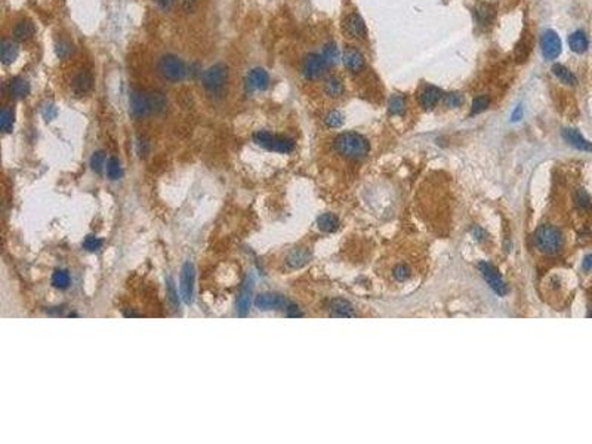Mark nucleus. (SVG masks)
Listing matches in <instances>:
<instances>
[{
    "label": "nucleus",
    "instance_id": "nucleus-37",
    "mask_svg": "<svg viewBox=\"0 0 592 444\" xmlns=\"http://www.w3.org/2000/svg\"><path fill=\"white\" fill-rule=\"evenodd\" d=\"M55 52H56V56H58L59 59H65V58H68V56L74 52L73 45H71L68 40H59V42L56 43Z\"/></svg>",
    "mask_w": 592,
    "mask_h": 444
},
{
    "label": "nucleus",
    "instance_id": "nucleus-42",
    "mask_svg": "<svg viewBox=\"0 0 592 444\" xmlns=\"http://www.w3.org/2000/svg\"><path fill=\"white\" fill-rule=\"evenodd\" d=\"M410 274H412V270L407 265H404V264H400V265H397L394 268V278L397 281L407 280L410 277Z\"/></svg>",
    "mask_w": 592,
    "mask_h": 444
},
{
    "label": "nucleus",
    "instance_id": "nucleus-22",
    "mask_svg": "<svg viewBox=\"0 0 592 444\" xmlns=\"http://www.w3.org/2000/svg\"><path fill=\"white\" fill-rule=\"evenodd\" d=\"M310 259H311V252L310 250H307V249H295V250H292L289 253L287 259H286V264H287L289 268L296 270V268H301V267L307 265L310 262Z\"/></svg>",
    "mask_w": 592,
    "mask_h": 444
},
{
    "label": "nucleus",
    "instance_id": "nucleus-23",
    "mask_svg": "<svg viewBox=\"0 0 592 444\" xmlns=\"http://www.w3.org/2000/svg\"><path fill=\"white\" fill-rule=\"evenodd\" d=\"M323 89H324V94H326L329 98H339V97L344 95V91H345L342 80H341L339 77H336V76L327 77V79L324 80Z\"/></svg>",
    "mask_w": 592,
    "mask_h": 444
},
{
    "label": "nucleus",
    "instance_id": "nucleus-40",
    "mask_svg": "<svg viewBox=\"0 0 592 444\" xmlns=\"http://www.w3.org/2000/svg\"><path fill=\"white\" fill-rule=\"evenodd\" d=\"M40 113H42V116H43V119H45L46 122L53 120V119L58 116V110H56L55 104H52V102H45V104L42 105V108H40Z\"/></svg>",
    "mask_w": 592,
    "mask_h": 444
},
{
    "label": "nucleus",
    "instance_id": "nucleus-24",
    "mask_svg": "<svg viewBox=\"0 0 592 444\" xmlns=\"http://www.w3.org/2000/svg\"><path fill=\"white\" fill-rule=\"evenodd\" d=\"M330 316L332 317H354V308L345 299H335L330 304Z\"/></svg>",
    "mask_w": 592,
    "mask_h": 444
},
{
    "label": "nucleus",
    "instance_id": "nucleus-10",
    "mask_svg": "<svg viewBox=\"0 0 592 444\" xmlns=\"http://www.w3.org/2000/svg\"><path fill=\"white\" fill-rule=\"evenodd\" d=\"M478 268H480V271L483 272V275H484L486 281L489 283V286L493 289L497 295H506V292H508L506 284H505V281L502 280L499 271L494 268L492 264H489V262H481V264L478 265Z\"/></svg>",
    "mask_w": 592,
    "mask_h": 444
},
{
    "label": "nucleus",
    "instance_id": "nucleus-39",
    "mask_svg": "<svg viewBox=\"0 0 592 444\" xmlns=\"http://www.w3.org/2000/svg\"><path fill=\"white\" fill-rule=\"evenodd\" d=\"M444 104L450 108H456L461 107L464 104V97L459 92H450L444 97Z\"/></svg>",
    "mask_w": 592,
    "mask_h": 444
},
{
    "label": "nucleus",
    "instance_id": "nucleus-29",
    "mask_svg": "<svg viewBox=\"0 0 592 444\" xmlns=\"http://www.w3.org/2000/svg\"><path fill=\"white\" fill-rule=\"evenodd\" d=\"M317 225L324 233H333L339 227V219L333 213H323L317 219Z\"/></svg>",
    "mask_w": 592,
    "mask_h": 444
},
{
    "label": "nucleus",
    "instance_id": "nucleus-36",
    "mask_svg": "<svg viewBox=\"0 0 592 444\" xmlns=\"http://www.w3.org/2000/svg\"><path fill=\"white\" fill-rule=\"evenodd\" d=\"M324 123H326L327 127H332V129L341 127L342 123H344V114H342L341 111H338V110H333V111H330V113L326 114Z\"/></svg>",
    "mask_w": 592,
    "mask_h": 444
},
{
    "label": "nucleus",
    "instance_id": "nucleus-14",
    "mask_svg": "<svg viewBox=\"0 0 592 444\" xmlns=\"http://www.w3.org/2000/svg\"><path fill=\"white\" fill-rule=\"evenodd\" d=\"M252 292H253V278L247 277L237 298V313L240 317H246L249 314L250 304H252Z\"/></svg>",
    "mask_w": 592,
    "mask_h": 444
},
{
    "label": "nucleus",
    "instance_id": "nucleus-18",
    "mask_svg": "<svg viewBox=\"0 0 592 444\" xmlns=\"http://www.w3.org/2000/svg\"><path fill=\"white\" fill-rule=\"evenodd\" d=\"M441 97H443L441 89L431 85V86H426L422 91V94H420L419 97V102L425 110H432L438 104V101L441 99Z\"/></svg>",
    "mask_w": 592,
    "mask_h": 444
},
{
    "label": "nucleus",
    "instance_id": "nucleus-31",
    "mask_svg": "<svg viewBox=\"0 0 592 444\" xmlns=\"http://www.w3.org/2000/svg\"><path fill=\"white\" fill-rule=\"evenodd\" d=\"M52 284L56 289H67L70 286V274L65 270H56L52 274Z\"/></svg>",
    "mask_w": 592,
    "mask_h": 444
},
{
    "label": "nucleus",
    "instance_id": "nucleus-2",
    "mask_svg": "<svg viewBox=\"0 0 592 444\" xmlns=\"http://www.w3.org/2000/svg\"><path fill=\"white\" fill-rule=\"evenodd\" d=\"M564 239L558 228L552 225H542L535 233V245L546 255H554L563 247Z\"/></svg>",
    "mask_w": 592,
    "mask_h": 444
},
{
    "label": "nucleus",
    "instance_id": "nucleus-34",
    "mask_svg": "<svg viewBox=\"0 0 592 444\" xmlns=\"http://www.w3.org/2000/svg\"><path fill=\"white\" fill-rule=\"evenodd\" d=\"M323 58L327 62V65H333L339 59V50L336 48V43H327L323 49Z\"/></svg>",
    "mask_w": 592,
    "mask_h": 444
},
{
    "label": "nucleus",
    "instance_id": "nucleus-8",
    "mask_svg": "<svg viewBox=\"0 0 592 444\" xmlns=\"http://www.w3.org/2000/svg\"><path fill=\"white\" fill-rule=\"evenodd\" d=\"M194 280H196V270L191 262H185L182 270H181V277H179V289H181V296L185 304L193 302V295H194Z\"/></svg>",
    "mask_w": 592,
    "mask_h": 444
},
{
    "label": "nucleus",
    "instance_id": "nucleus-48",
    "mask_svg": "<svg viewBox=\"0 0 592 444\" xmlns=\"http://www.w3.org/2000/svg\"><path fill=\"white\" fill-rule=\"evenodd\" d=\"M154 2H156V3H157L160 8H162V9H169V8H171V6L173 5V2H175V0H154Z\"/></svg>",
    "mask_w": 592,
    "mask_h": 444
},
{
    "label": "nucleus",
    "instance_id": "nucleus-26",
    "mask_svg": "<svg viewBox=\"0 0 592 444\" xmlns=\"http://www.w3.org/2000/svg\"><path fill=\"white\" fill-rule=\"evenodd\" d=\"M568 46L576 53H583L588 49V39L583 31H574L568 37Z\"/></svg>",
    "mask_w": 592,
    "mask_h": 444
},
{
    "label": "nucleus",
    "instance_id": "nucleus-16",
    "mask_svg": "<svg viewBox=\"0 0 592 444\" xmlns=\"http://www.w3.org/2000/svg\"><path fill=\"white\" fill-rule=\"evenodd\" d=\"M246 86L250 91H265L270 86V76L261 67L253 68L247 74Z\"/></svg>",
    "mask_w": 592,
    "mask_h": 444
},
{
    "label": "nucleus",
    "instance_id": "nucleus-1",
    "mask_svg": "<svg viewBox=\"0 0 592 444\" xmlns=\"http://www.w3.org/2000/svg\"><path fill=\"white\" fill-rule=\"evenodd\" d=\"M333 147L338 154L352 160L364 159L370 151L369 141L363 135L355 132H345L338 135L333 141Z\"/></svg>",
    "mask_w": 592,
    "mask_h": 444
},
{
    "label": "nucleus",
    "instance_id": "nucleus-32",
    "mask_svg": "<svg viewBox=\"0 0 592 444\" xmlns=\"http://www.w3.org/2000/svg\"><path fill=\"white\" fill-rule=\"evenodd\" d=\"M122 175H123V171H122V166H120L119 159L110 157L108 162H107V176H108L110 179L116 181V179H120Z\"/></svg>",
    "mask_w": 592,
    "mask_h": 444
},
{
    "label": "nucleus",
    "instance_id": "nucleus-7",
    "mask_svg": "<svg viewBox=\"0 0 592 444\" xmlns=\"http://www.w3.org/2000/svg\"><path fill=\"white\" fill-rule=\"evenodd\" d=\"M342 31L346 37L355 39V40H366L367 37V28L363 21V18L357 12L348 14L344 21H342Z\"/></svg>",
    "mask_w": 592,
    "mask_h": 444
},
{
    "label": "nucleus",
    "instance_id": "nucleus-30",
    "mask_svg": "<svg viewBox=\"0 0 592 444\" xmlns=\"http://www.w3.org/2000/svg\"><path fill=\"white\" fill-rule=\"evenodd\" d=\"M14 123H15V113L12 108L9 107H3L2 114H0V126L3 133H9L14 129Z\"/></svg>",
    "mask_w": 592,
    "mask_h": 444
},
{
    "label": "nucleus",
    "instance_id": "nucleus-9",
    "mask_svg": "<svg viewBox=\"0 0 592 444\" xmlns=\"http://www.w3.org/2000/svg\"><path fill=\"white\" fill-rule=\"evenodd\" d=\"M129 105H130V113L138 117H147L151 114V105H150V94H145L142 91H132L129 95Z\"/></svg>",
    "mask_w": 592,
    "mask_h": 444
},
{
    "label": "nucleus",
    "instance_id": "nucleus-35",
    "mask_svg": "<svg viewBox=\"0 0 592 444\" xmlns=\"http://www.w3.org/2000/svg\"><path fill=\"white\" fill-rule=\"evenodd\" d=\"M489 104H490V99H489L487 95L477 97L472 101V105H471V116H475V114H480V113L486 111L489 108Z\"/></svg>",
    "mask_w": 592,
    "mask_h": 444
},
{
    "label": "nucleus",
    "instance_id": "nucleus-43",
    "mask_svg": "<svg viewBox=\"0 0 592 444\" xmlns=\"http://www.w3.org/2000/svg\"><path fill=\"white\" fill-rule=\"evenodd\" d=\"M576 201H577V204H579L580 207H583V209L589 207V197H588V194H586L583 190H579V191H577Z\"/></svg>",
    "mask_w": 592,
    "mask_h": 444
},
{
    "label": "nucleus",
    "instance_id": "nucleus-20",
    "mask_svg": "<svg viewBox=\"0 0 592 444\" xmlns=\"http://www.w3.org/2000/svg\"><path fill=\"white\" fill-rule=\"evenodd\" d=\"M9 95L14 99H23L28 97L30 94V83L25 80L24 77H14L8 83Z\"/></svg>",
    "mask_w": 592,
    "mask_h": 444
},
{
    "label": "nucleus",
    "instance_id": "nucleus-38",
    "mask_svg": "<svg viewBox=\"0 0 592 444\" xmlns=\"http://www.w3.org/2000/svg\"><path fill=\"white\" fill-rule=\"evenodd\" d=\"M104 165H105V153L104 151L94 153V156L91 159V168L97 173H101L104 169Z\"/></svg>",
    "mask_w": 592,
    "mask_h": 444
},
{
    "label": "nucleus",
    "instance_id": "nucleus-44",
    "mask_svg": "<svg viewBox=\"0 0 592 444\" xmlns=\"http://www.w3.org/2000/svg\"><path fill=\"white\" fill-rule=\"evenodd\" d=\"M168 292H169V299L172 301L173 305H179L178 293H176V290H175V284H173V280L171 277L168 278Z\"/></svg>",
    "mask_w": 592,
    "mask_h": 444
},
{
    "label": "nucleus",
    "instance_id": "nucleus-33",
    "mask_svg": "<svg viewBox=\"0 0 592 444\" xmlns=\"http://www.w3.org/2000/svg\"><path fill=\"white\" fill-rule=\"evenodd\" d=\"M406 110V101L403 97L394 95L388 102V111L391 116H401Z\"/></svg>",
    "mask_w": 592,
    "mask_h": 444
},
{
    "label": "nucleus",
    "instance_id": "nucleus-21",
    "mask_svg": "<svg viewBox=\"0 0 592 444\" xmlns=\"http://www.w3.org/2000/svg\"><path fill=\"white\" fill-rule=\"evenodd\" d=\"M563 138L567 141L570 145H573L577 150L582 151H592V144L589 141H586L576 129H564L563 130Z\"/></svg>",
    "mask_w": 592,
    "mask_h": 444
},
{
    "label": "nucleus",
    "instance_id": "nucleus-12",
    "mask_svg": "<svg viewBox=\"0 0 592 444\" xmlns=\"http://www.w3.org/2000/svg\"><path fill=\"white\" fill-rule=\"evenodd\" d=\"M289 301L281 295L277 293H261L255 299V307L268 311V310H286L289 307Z\"/></svg>",
    "mask_w": 592,
    "mask_h": 444
},
{
    "label": "nucleus",
    "instance_id": "nucleus-41",
    "mask_svg": "<svg viewBox=\"0 0 592 444\" xmlns=\"http://www.w3.org/2000/svg\"><path fill=\"white\" fill-rule=\"evenodd\" d=\"M83 247L88 252H97V250H99L102 247V240L98 239V237H95V236H88L85 239V242H83Z\"/></svg>",
    "mask_w": 592,
    "mask_h": 444
},
{
    "label": "nucleus",
    "instance_id": "nucleus-17",
    "mask_svg": "<svg viewBox=\"0 0 592 444\" xmlns=\"http://www.w3.org/2000/svg\"><path fill=\"white\" fill-rule=\"evenodd\" d=\"M475 21L481 27H489L494 21L496 17V8L490 3H480L475 6Z\"/></svg>",
    "mask_w": 592,
    "mask_h": 444
},
{
    "label": "nucleus",
    "instance_id": "nucleus-6",
    "mask_svg": "<svg viewBox=\"0 0 592 444\" xmlns=\"http://www.w3.org/2000/svg\"><path fill=\"white\" fill-rule=\"evenodd\" d=\"M327 67L329 65L324 61L323 55H320V53H308L302 59L301 73L307 80H316V79H319V77H321L324 74Z\"/></svg>",
    "mask_w": 592,
    "mask_h": 444
},
{
    "label": "nucleus",
    "instance_id": "nucleus-49",
    "mask_svg": "<svg viewBox=\"0 0 592 444\" xmlns=\"http://www.w3.org/2000/svg\"><path fill=\"white\" fill-rule=\"evenodd\" d=\"M583 270H586V271L592 270V255H588V256L585 258V261H583Z\"/></svg>",
    "mask_w": 592,
    "mask_h": 444
},
{
    "label": "nucleus",
    "instance_id": "nucleus-5",
    "mask_svg": "<svg viewBox=\"0 0 592 444\" xmlns=\"http://www.w3.org/2000/svg\"><path fill=\"white\" fill-rule=\"evenodd\" d=\"M253 142L256 145L262 148H267L270 151H277L283 154H289L295 150V141L286 136L280 135H272L267 130H258L253 133Z\"/></svg>",
    "mask_w": 592,
    "mask_h": 444
},
{
    "label": "nucleus",
    "instance_id": "nucleus-19",
    "mask_svg": "<svg viewBox=\"0 0 592 444\" xmlns=\"http://www.w3.org/2000/svg\"><path fill=\"white\" fill-rule=\"evenodd\" d=\"M34 34H36V27L28 20L18 21L17 25L14 27V33H12V36L17 42H27V40L33 39Z\"/></svg>",
    "mask_w": 592,
    "mask_h": 444
},
{
    "label": "nucleus",
    "instance_id": "nucleus-28",
    "mask_svg": "<svg viewBox=\"0 0 592 444\" xmlns=\"http://www.w3.org/2000/svg\"><path fill=\"white\" fill-rule=\"evenodd\" d=\"M552 73H554V76H555L560 82H563V83H566V85L574 86V85L577 83L576 76L571 73L567 67H564V65H561V64L552 65Z\"/></svg>",
    "mask_w": 592,
    "mask_h": 444
},
{
    "label": "nucleus",
    "instance_id": "nucleus-45",
    "mask_svg": "<svg viewBox=\"0 0 592 444\" xmlns=\"http://www.w3.org/2000/svg\"><path fill=\"white\" fill-rule=\"evenodd\" d=\"M136 145H138V154H139L141 157H142V156H147L148 142L145 141V138H139L138 142H136Z\"/></svg>",
    "mask_w": 592,
    "mask_h": 444
},
{
    "label": "nucleus",
    "instance_id": "nucleus-3",
    "mask_svg": "<svg viewBox=\"0 0 592 444\" xmlns=\"http://www.w3.org/2000/svg\"><path fill=\"white\" fill-rule=\"evenodd\" d=\"M157 73L160 74L162 79L172 82V83H178L181 80L185 79L187 76V65L185 62L172 53L163 55L159 62H157Z\"/></svg>",
    "mask_w": 592,
    "mask_h": 444
},
{
    "label": "nucleus",
    "instance_id": "nucleus-46",
    "mask_svg": "<svg viewBox=\"0 0 592 444\" xmlns=\"http://www.w3.org/2000/svg\"><path fill=\"white\" fill-rule=\"evenodd\" d=\"M286 316H287V317H301L302 313L299 311V308H298L296 305L289 304V307L286 308Z\"/></svg>",
    "mask_w": 592,
    "mask_h": 444
},
{
    "label": "nucleus",
    "instance_id": "nucleus-4",
    "mask_svg": "<svg viewBox=\"0 0 592 444\" xmlns=\"http://www.w3.org/2000/svg\"><path fill=\"white\" fill-rule=\"evenodd\" d=\"M228 82V68L225 64L218 62L210 65L207 70L203 71L201 83L203 88L212 95H221Z\"/></svg>",
    "mask_w": 592,
    "mask_h": 444
},
{
    "label": "nucleus",
    "instance_id": "nucleus-15",
    "mask_svg": "<svg viewBox=\"0 0 592 444\" xmlns=\"http://www.w3.org/2000/svg\"><path fill=\"white\" fill-rule=\"evenodd\" d=\"M92 86H94V77L86 70L76 74L71 82V91L74 97H85L92 91Z\"/></svg>",
    "mask_w": 592,
    "mask_h": 444
},
{
    "label": "nucleus",
    "instance_id": "nucleus-47",
    "mask_svg": "<svg viewBox=\"0 0 592 444\" xmlns=\"http://www.w3.org/2000/svg\"><path fill=\"white\" fill-rule=\"evenodd\" d=\"M521 117H523V107H521V105H517L515 110H514L512 114H511V120H512V122H518Z\"/></svg>",
    "mask_w": 592,
    "mask_h": 444
},
{
    "label": "nucleus",
    "instance_id": "nucleus-25",
    "mask_svg": "<svg viewBox=\"0 0 592 444\" xmlns=\"http://www.w3.org/2000/svg\"><path fill=\"white\" fill-rule=\"evenodd\" d=\"M20 55V48L15 42L12 40H3L2 43V62L5 65H9L15 62V59Z\"/></svg>",
    "mask_w": 592,
    "mask_h": 444
},
{
    "label": "nucleus",
    "instance_id": "nucleus-27",
    "mask_svg": "<svg viewBox=\"0 0 592 444\" xmlns=\"http://www.w3.org/2000/svg\"><path fill=\"white\" fill-rule=\"evenodd\" d=\"M150 105L151 114H162L168 108V99L162 92H150Z\"/></svg>",
    "mask_w": 592,
    "mask_h": 444
},
{
    "label": "nucleus",
    "instance_id": "nucleus-13",
    "mask_svg": "<svg viewBox=\"0 0 592 444\" xmlns=\"http://www.w3.org/2000/svg\"><path fill=\"white\" fill-rule=\"evenodd\" d=\"M342 59H344V65L346 67V70L354 74L363 71L366 67V59H364L363 53L354 46H348L344 50Z\"/></svg>",
    "mask_w": 592,
    "mask_h": 444
},
{
    "label": "nucleus",
    "instance_id": "nucleus-11",
    "mask_svg": "<svg viewBox=\"0 0 592 444\" xmlns=\"http://www.w3.org/2000/svg\"><path fill=\"white\" fill-rule=\"evenodd\" d=\"M541 49L546 59H555L561 53V40L554 30L545 31L541 39Z\"/></svg>",
    "mask_w": 592,
    "mask_h": 444
}]
</instances>
